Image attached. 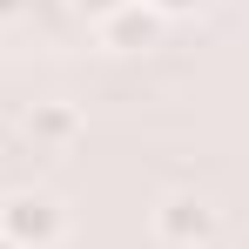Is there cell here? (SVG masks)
I'll use <instances>...</instances> for the list:
<instances>
[{"mask_svg":"<svg viewBox=\"0 0 249 249\" xmlns=\"http://www.w3.org/2000/svg\"><path fill=\"white\" fill-rule=\"evenodd\" d=\"M61 229H68V215L54 196H7L0 202V236L14 249H54Z\"/></svg>","mask_w":249,"mask_h":249,"instance_id":"obj_1","label":"cell"},{"mask_svg":"<svg viewBox=\"0 0 249 249\" xmlns=\"http://www.w3.org/2000/svg\"><path fill=\"white\" fill-rule=\"evenodd\" d=\"M215 202L209 196H168L162 209H155V236H162L168 249H209L215 243Z\"/></svg>","mask_w":249,"mask_h":249,"instance_id":"obj_2","label":"cell"},{"mask_svg":"<svg viewBox=\"0 0 249 249\" xmlns=\"http://www.w3.org/2000/svg\"><path fill=\"white\" fill-rule=\"evenodd\" d=\"M27 142H34L41 155H68V148L81 142V115H74L68 101H34V108H27Z\"/></svg>","mask_w":249,"mask_h":249,"instance_id":"obj_3","label":"cell"},{"mask_svg":"<svg viewBox=\"0 0 249 249\" xmlns=\"http://www.w3.org/2000/svg\"><path fill=\"white\" fill-rule=\"evenodd\" d=\"M162 27H168V20H155L142 0H128V7H115V14L101 20V41L115 47V54H142V47L162 41Z\"/></svg>","mask_w":249,"mask_h":249,"instance_id":"obj_4","label":"cell"},{"mask_svg":"<svg viewBox=\"0 0 249 249\" xmlns=\"http://www.w3.org/2000/svg\"><path fill=\"white\" fill-rule=\"evenodd\" d=\"M142 7H148L155 20H182V14H196L202 0H142Z\"/></svg>","mask_w":249,"mask_h":249,"instance_id":"obj_5","label":"cell"},{"mask_svg":"<svg viewBox=\"0 0 249 249\" xmlns=\"http://www.w3.org/2000/svg\"><path fill=\"white\" fill-rule=\"evenodd\" d=\"M88 14H94V20H108V14H115V7H128V0H81Z\"/></svg>","mask_w":249,"mask_h":249,"instance_id":"obj_6","label":"cell"},{"mask_svg":"<svg viewBox=\"0 0 249 249\" xmlns=\"http://www.w3.org/2000/svg\"><path fill=\"white\" fill-rule=\"evenodd\" d=\"M14 14H20V0H0V20H14Z\"/></svg>","mask_w":249,"mask_h":249,"instance_id":"obj_7","label":"cell"},{"mask_svg":"<svg viewBox=\"0 0 249 249\" xmlns=\"http://www.w3.org/2000/svg\"><path fill=\"white\" fill-rule=\"evenodd\" d=\"M0 249H14V243H7V236H0Z\"/></svg>","mask_w":249,"mask_h":249,"instance_id":"obj_8","label":"cell"}]
</instances>
